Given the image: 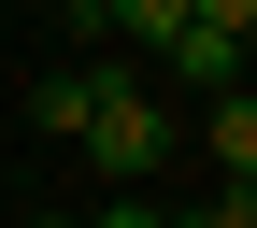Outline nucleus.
Here are the masks:
<instances>
[{
  "label": "nucleus",
  "instance_id": "nucleus-1",
  "mask_svg": "<svg viewBox=\"0 0 257 228\" xmlns=\"http://www.w3.org/2000/svg\"><path fill=\"white\" fill-rule=\"evenodd\" d=\"M72 143L100 157L114 185H157V171H172V143H186V128H172V114L143 100V72H86V128H72Z\"/></svg>",
  "mask_w": 257,
  "mask_h": 228
},
{
  "label": "nucleus",
  "instance_id": "nucleus-2",
  "mask_svg": "<svg viewBox=\"0 0 257 228\" xmlns=\"http://www.w3.org/2000/svg\"><path fill=\"white\" fill-rule=\"evenodd\" d=\"M157 57H172V86H186V100H229L257 43H243V29H200V15H186V29H172V43H157Z\"/></svg>",
  "mask_w": 257,
  "mask_h": 228
},
{
  "label": "nucleus",
  "instance_id": "nucleus-3",
  "mask_svg": "<svg viewBox=\"0 0 257 228\" xmlns=\"http://www.w3.org/2000/svg\"><path fill=\"white\" fill-rule=\"evenodd\" d=\"M200 143H214V171L229 185H257V100L229 86V100H200Z\"/></svg>",
  "mask_w": 257,
  "mask_h": 228
},
{
  "label": "nucleus",
  "instance_id": "nucleus-4",
  "mask_svg": "<svg viewBox=\"0 0 257 228\" xmlns=\"http://www.w3.org/2000/svg\"><path fill=\"white\" fill-rule=\"evenodd\" d=\"M86 29H114V43H143V57H157V43H172V29H186V0H100V15H86Z\"/></svg>",
  "mask_w": 257,
  "mask_h": 228
},
{
  "label": "nucleus",
  "instance_id": "nucleus-5",
  "mask_svg": "<svg viewBox=\"0 0 257 228\" xmlns=\"http://www.w3.org/2000/svg\"><path fill=\"white\" fill-rule=\"evenodd\" d=\"M29 128H57V143H72V128H86V72H43V86H29Z\"/></svg>",
  "mask_w": 257,
  "mask_h": 228
},
{
  "label": "nucleus",
  "instance_id": "nucleus-6",
  "mask_svg": "<svg viewBox=\"0 0 257 228\" xmlns=\"http://www.w3.org/2000/svg\"><path fill=\"white\" fill-rule=\"evenodd\" d=\"M86 228H172V214H157V185H114V200L86 214Z\"/></svg>",
  "mask_w": 257,
  "mask_h": 228
},
{
  "label": "nucleus",
  "instance_id": "nucleus-7",
  "mask_svg": "<svg viewBox=\"0 0 257 228\" xmlns=\"http://www.w3.org/2000/svg\"><path fill=\"white\" fill-rule=\"evenodd\" d=\"M172 228H257V185H214L200 214H172Z\"/></svg>",
  "mask_w": 257,
  "mask_h": 228
},
{
  "label": "nucleus",
  "instance_id": "nucleus-8",
  "mask_svg": "<svg viewBox=\"0 0 257 228\" xmlns=\"http://www.w3.org/2000/svg\"><path fill=\"white\" fill-rule=\"evenodd\" d=\"M186 15H200V29H243V43H257V0H186Z\"/></svg>",
  "mask_w": 257,
  "mask_h": 228
},
{
  "label": "nucleus",
  "instance_id": "nucleus-9",
  "mask_svg": "<svg viewBox=\"0 0 257 228\" xmlns=\"http://www.w3.org/2000/svg\"><path fill=\"white\" fill-rule=\"evenodd\" d=\"M43 15H72V29H86V15H100V0H43Z\"/></svg>",
  "mask_w": 257,
  "mask_h": 228
}]
</instances>
